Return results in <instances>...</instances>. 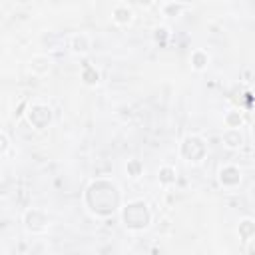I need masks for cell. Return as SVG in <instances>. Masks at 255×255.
<instances>
[{
  "label": "cell",
  "mask_w": 255,
  "mask_h": 255,
  "mask_svg": "<svg viewBox=\"0 0 255 255\" xmlns=\"http://www.w3.org/2000/svg\"><path fill=\"white\" fill-rule=\"evenodd\" d=\"M84 203L96 217H110L122 207L120 187L112 179L98 177L86 187Z\"/></svg>",
  "instance_id": "cell-1"
},
{
  "label": "cell",
  "mask_w": 255,
  "mask_h": 255,
  "mask_svg": "<svg viewBox=\"0 0 255 255\" xmlns=\"http://www.w3.org/2000/svg\"><path fill=\"white\" fill-rule=\"evenodd\" d=\"M161 12H163V16H167V18H175V16H179V14L183 12V4H181V2H175V0H171V2L163 4Z\"/></svg>",
  "instance_id": "cell-17"
},
{
  "label": "cell",
  "mask_w": 255,
  "mask_h": 255,
  "mask_svg": "<svg viewBox=\"0 0 255 255\" xmlns=\"http://www.w3.org/2000/svg\"><path fill=\"white\" fill-rule=\"evenodd\" d=\"M120 215H122L124 227L131 233L145 231L151 223V209H149L147 201H143V199H131V201L124 203L120 207Z\"/></svg>",
  "instance_id": "cell-2"
},
{
  "label": "cell",
  "mask_w": 255,
  "mask_h": 255,
  "mask_svg": "<svg viewBox=\"0 0 255 255\" xmlns=\"http://www.w3.org/2000/svg\"><path fill=\"white\" fill-rule=\"evenodd\" d=\"M135 4L141 6V8H151L155 4V0H135Z\"/></svg>",
  "instance_id": "cell-20"
},
{
  "label": "cell",
  "mask_w": 255,
  "mask_h": 255,
  "mask_svg": "<svg viewBox=\"0 0 255 255\" xmlns=\"http://www.w3.org/2000/svg\"><path fill=\"white\" fill-rule=\"evenodd\" d=\"M112 20L118 24V26H128L131 24L133 20V12L128 4H118L114 10H112Z\"/></svg>",
  "instance_id": "cell-10"
},
{
  "label": "cell",
  "mask_w": 255,
  "mask_h": 255,
  "mask_svg": "<svg viewBox=\"0 0 255 255\" xmlns=\"http://www.w3.org/2000/svg\"><path fill=\"white\" fill-rule=\"evenodd\" d=\"M169 36H171V32H169V28H165V26H157V28L153 30V40H155L159 46H163V44L169 40Z\"/></svg>",
  "instance_id": "cell-18"
},
{
  "label": "cell",
  "mask_w": 255,
  "mask_h": 255,
  "mask_svg": "<svg viewBox=\"0 0 255 255\" xmlns=\"http://www.w3.org/2000/svg\"><path fill=\"white\" fill-rule=\"evenodd\" d=\"M8 149H10V137H8L6 131H0V155L6 157Z\"/></svg>",
  "instance_id": "cell-19"
},
{
  "label": "cell",
  "mask_w": 255,
  "mask_h": 255,
  "mask_svg": "<svg viewBox=\"0 0 255 255\" xmlns=\"http://www.w3.org/2000/svg\"><path fill=\"white\" fill-rule=\"evenodd\" d=\"M241 179H243V173H241V169H239L237 165H233V163L223 165V167L219 169V173H217V181H219V185L225 187V189H235V187L241 183Z\"/></svg>",
  "instance_id": "cell-6"
},
{
  "label": "cell",
  "mask_w": 255,
  "mask_h": 255,
  "mask_svg": "<svg viewBox=\"0 0 255 255\" xmlns=\"http://www.w3.org/2000/svg\"><path fill=\"white\" fill-rule=\"evenodd\" d=\"M157 181H159V185H163V187H171V185L177 181V171H175V167H171V165L159 167V171H157Z\"/></svg>",
  "instance_id": "cell-14"
},
{
  "label": "cell",
  "mask_w": 255,
  "mask_h": 255,
  "mask_svg": "<svg viewBox=\"0 0 255 255\" xmlns=\"http://www.w3.org/2000/svg\"><path fill=\"white\" fill-rule=\"evenodd\" d=\"M221 141L227 149H239L243 145V133H241V128H225L223 133H221Z\"/></svg>",
  "instance_id": "cell-8"
},
{
  "label": "cell",
  "mask_w": 255,
  "mask_h": 255,
  "mask_svg": "<svg viewBox=\"0 0 255 255\" xmlns=\"http://www.w3.org/2000/svg\"><path fill=\"white\" fill-rule=\"evenodd\" d=\"M26 120H28V124L34 128V129H38V131H42V129H46V128H50V124H52V118H54V114H52V108L48 106V104H42V102H36V104H30L28 108H26Z\"/></svg>",
  "instance_id": "cell-4"
},
{
  "label": "cell",
  "mask_w": 255,
  "mask_h": 255,
  "mask_svg": "<svg viewBox=\"0 0 255 255\" xmlns=\"http://www.w3.org/2000/svg\"><path fill=\"white\" fill-rule=\"evenodd\" d=\"M28 70H30L32 76L42 78V76H46V74L52 70V60H50L48 56H44V54H36V56L30 58V62H28Z\"/></svg>",
  "instance_id": "cell-7"
},
{
  "label": "cell",
  "mask_w": 255,
  "mask_h": 255,
  "mask_svg": "<svg viewBox=\"0 0 255 255\" xmlns=\"http://www.w3.org/2000/svg\"><path fill=\"white\" fill-rule=\"evenodd\" d=\"M189 64H191V68L195 72H203L209 66V54L205 50H201V48H195L191 52V56H189Z\"/></svg>",
  "instance_id": "cell-11"
},
{
  "label": "cell",
  "mask_w": 255,
  "mask_h": 255,
  "mask_svg": "<svg viewBox=\"0 0 255 255\" xmlns=\"http://www.w3.org/2000/svg\"><path fill=\"white\" fill-rule=\"evenodd\" d=\"M126 171H128V175H129L131 179H137V177L143 175V163H141L139 159H128Z\"/></svg>",
  "instance_id": "cell-16"
},
{
  "label": "cell",
  "mask_w": 255,
  "mask_h": 255,
  "mask_svg": "<svg viewBox=\"0 0 255 255\" xmlns=\"http://www.w3.org/2000/svg\"><path fill=\"white\" fill-rule=\"evenodd\" d=\"M22 223H24V227H26L30 233H44V231L48 229V225H50V217H48V213H46L44 209H40V207H30V209L24 211Z\"/></svg>",
  "instance_id": "cell-5"
},
{
  "label": "cell",
  "mask_w": 255,
  "mask_h": 255,
  "mask_svg": "<svg viewBox=\"0 0 255 255\" xmlns=\"http://www.w3.org/2000/svg\"><path fill=\"white\" fill-rule=\"evenodd\" d=\"M179 155L187 161V163H201L207 155V143L203 137L189 133L181 139L179 143Z\"/></svg>",
  "instance_id": "cell-3"
},
{
  "label": "cell",
  "mask_w": 255,
  "mask_h": 255,
  "mask_svg": "<svg viewBox=\"0 0 255 255\" xmlns=\"http://www.w3.org/2000/svg\"><path fill=\"white\" fill-rule=\"evenodd\" d=\"M80 78L86 86H98L100 84V72L96 66H92L90 62H84L82 64V72H80Z\"/></svg>",
  "instance_id": "cell-12"
},
{
  "label": "cell",
  "mask_w": 255,
  "mask_h": 255,
  "mask_svg": "<svg viewBox=\"0 0 255 255\" xmlns=\"http://www.w3.org/2000/svg\"><path fill=\"white\" fill-rule=\"evenodd\" d=\"M243 122H245V118H243L241 108L227 110V112H225V116H223V124H225V128H241V126H243Z\"/></svg>",
  "instance_id": "cell-15"
},
{
  "label": "cell",
  "mask_w": 255,
  "mask_h": 255,
  "mask_svg": "<svg viewBox=\"0 0 255 255\" xmlns=\"http://www.w3.org/2000/svg\"><path fill=\"white\" fill-rule=\"evenodd\" d=\"M70 50L74 54H88L92 50V38L86 34V32H80V34H74L70 38Z\"/></svg>",
  "instance_id": "cell-9"
},
{
  "label": "cell",
  "mask_w": 255,
  "mask_h": 255,
  "mask_svg": "<svg viewBox=\"0 0 255 255\" xmlns=\"http://www.w3.org/2000/svg\"><path fill=\"white\" fill-rule=\"evenodd\" d=\"M237 235L241 237V241H251L255 237V221L251 217H243L237 225Z\"/></svg>",
  "instance_id": "cell-13"
}]
</instances>
